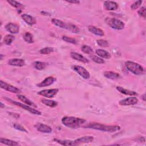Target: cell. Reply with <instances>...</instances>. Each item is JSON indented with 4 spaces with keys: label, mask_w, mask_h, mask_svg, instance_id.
Wrapping results in <instances>:
<instances>
[{
    "label": "cell",
    "mask_w": 146,
    "mask_h": 146,
    "mask_svg": "<svg viewBox=\"0 0 146 146\" xmlns=\"http://www.w3.org/2000/svg\"><path fill=\"white\" fill-rule=\"evenodd\" d=\"M83 127L111 133L117 132L120 129V127L119 125H107L99 123H90L84 125Z\"/></svg>",
    "instance_id": "6da1fadb"
},
{
    "label": "cell",
    "mask_w": 146,
    "mask_h": 146,
    "mask_svg": "<svg viewBox=\"0 0 146 146\" xmlns=\"http://www.w3.org/2000/svg\"><path fill=\"white\" fill-rule=\"evenodd\" d=\"M61 121L64 125L70 128H79L86 121L84 119L74 116H64Z\"/></svg>",
    "instance_id": "7a4b0ae2"
},
{
    "label": "cell",
    "mask_w": 146,
    "mask_h": 146,
    "mask_svg": "<svg viewBox=\"0 0 146 146\" xmlns=\"http://www.w3.org/2000/svg\"><path fill=\"white\" fill-rule=\"evenodd\" d=\"M125 67L129 71L136 75H141L144 73V68L139 63L132 61H127L125 62Z\"/></svg>",
    "instance_id": "3957f363"
},
{
    "label": "cell",
    "mask_w": 146,
    "mask_h": 146,
    "mask_svg": "<svg viewBox=\"0 0 146 146\" xmlns=\"http://www.w3.org/2000/svg\"><path fill=\"white\" fill-rule=\"evenodd\" d=\"M107 22L111 28L115 30H122L124 28L125 26V25L123 23V22L115 18H111L108 19L107 20Z\"/></svg>",
    "instance_id": "277c9868"
},
{
    "label": "cell",
    "mask_w": 146,
    "mask_h": 146,
    "mask_svg": "<svg viewBox=\"0 0 146 146\" xmlns=\"http://www.w3.org/2000/svg\"><path fill=\"white\" fill-rule=\"evenodd\" d=\"M9 102H11V103L14 104V105L17 106H18L19 107H21L23 109H25V110L26 111H28L29 112H30V113H33V114H34V115H40L42 114V113L38 111L37 110H35L33 108H32L31 106H28L27 104H22V103H21L19 102H15V101H14L10 99H7V98H6Z\"/></svg>",
    "instance_id": "5b68a950"
},
{
    "label": "cell",
    "mask_w": 146,
    "mask_h": 146,
    "mask_svg": "<svg viewBox=\"0 0 146 146\" xmlns=\"http://www.w3.org/2000/svg\"><path fill=\"white\" fill-rule=\"evenodd\" d=\"M72 68L83 79H88L90 78V72L84 67L80 66L75 65V66H73Z\"/></svg>",
    "instance_id": "8992f818"
},
{
    "label": "cell",
    "mask_w": 146,
    "mask_h": 146,
    "mask_svg": "<svg viewBox=\"0 0 146 146\" xmlns=\"http://www.w3.org/2000/svg\"><path fill=\"white\" fill-rule=\"evenodd\" d=\"M58 91H59V89L58 88L47 89V90H44L39 91L38 92V94L47 98H51L54 97L57 94Z\"/></svg>",
    "instance_id": "52a82bcc"
},
{
    "label": "cell",
    "mask_w": 146,
    "mask_h": 146,
    "mask_svg": "<svg viewBox=\"0 0 146 146\" xmlns=\"http://www.w3.org/2000/svg\"><path fill=\"white\" fill-rule=\"evenodd\" d=\"M0 86H1V88L3 89V90H5L7 91H9V92H13V93H15V94H19L21 92V90L19 89L18 88L16 87H14L5 82H3L2 80H1L0 81Z\"/></svg>",
    "instance_id": "ba28073f"
},
{
    "label": "cell",
    "mask_w": 146,
    "mask_h": 146,
    "mask_svg": "<svg viewBox=\"0 0 146 146\" xmlns=\"http://www.w3.org/2000/svg\"><path fill=\"white\" fill-rule=\"evenodd\" d=\"M137 102H138V99L136 97L130 96L121 100L119 102V104L121 106H133L137 104Z\"/></svg>",
    "instance_id": "9c48e42d"
},
{
    "label": "cell",
    "mask_w": 146,
    "mask_h": 146,
    "mask_svg": "<svg viewBox=\"0 0 146 146\" xmlns=\"http://www.w3.org/2000/svg\"><path fill=\"white\" fill-rule=\"evenodd\" d=\"M6 30L9 31L11 34H18L19 31V26L14 23H8L5 26Z\"/></svg>",
    "instance_id": "30bf717a"
},
{
    "label": "cell",
    "mask_w": 146,
    "mask_h": 146,
    "mask_svg": "<svg viewBox=\"0 0 146 146\" xmlns=\"http://www.w3.org/2000/svg\"><path fill=\"white\" fill-rule=\"evenodd\" d=\"M56 80V79L55 77L48 76V77L46 78L43 81H42L39 83L37 84L36 86L38 87H44L49 86L52 84Z\"/></svg>",
    "instance_id": "8fae6325"
},
{
    "label": "cell",
    "mask_w": 146,
    "mask_h": 146,
    "mask_svg": "<svg viewBox=\"0 0 146 146\" xmlns=\"http://www.w3.org/2000/svg\"><path fill=\"white\" fill-rule=\"evenodd\" d=\"M35 127L37 129V130L40 132L42 133H49L52 132V128L42 123H37L36 125H35Z\"/></svg>",
    "instance_id": "7c38bea8"
},
{
    "label": "cell",
    "mask_w": 146,
    "mask_h": 146,
    "mask_svg": "<svg viewBox=\"0 0 146 146\" xmlns=\"http://www.w3.org/2000/svg\"><path fill=\"white\" fill-rule=\"evenodd\" d=\"M70 56L73 59H75L79 62L86 63L89 62V60L85 56H83L82 54L79 53L75 52H71L70 53Z\"/></svg>",
    "instance_id": "4fadbf2b"
},
{
    "label": "cell",
    "mask_w": 146,
    "mask_h": 146,
    "mask_svg": "<svg viewBox=\"0 0 146 146\" xmlns=\"http://www.w3.org/2000/svg\"><path fill=\"white\" fill-rule=\"evenodd\" d=\"M8 64L10 66H17V67H22L25 64V60L19 58H12L9 60Z\"/></svg>",
    "instance_id": "5bb4252c"
},
{
    "label": "cell",
    "mask_w": 146,
    "mask_h": 146,
    "mask_svg": "<svg viewBox=\"0 0 146 146\" xmlns=\"http://www.w3.org/2000/svg\"><path fill=\"white\" fill-rule=\"evenodd\" d=\"M104 6L106 10H110V11H113V10H116L118 8L119 5L115 2L106 1L104 2Z\"/></svg>",
    "instance_id": "9a60e30c"
},
{
    "label": "cell",
    "mask_w": 146,
    "mask_h": 146,
    "mask_svg": "<svg viewBox=\"0 0 146 146\" xmlns=\"http://www.w3.org/2000/svg\"><path fill=\"white\" fill-rule=\"evenodd\" d=\"M94 140V137L92 136H85L81 137L80 138H78L76 139L75 142L77 145H79L80 144H83V143H91Z\"/></svg>",
    "instance_id": "2e32d148"
},
{
    "label": "cell",
    "mask_w": 146,
    "mask_h": 146,
    "mask_svg": "<svg viewBox=\"0 0 146 146\" xmlns=\"http://www.w3.org/2000/svg\"><path fill=\"white\" fill-rule=\"evenodd\" d=\"M22 19L29 25L33 26L36 23V19L32 16L27 14H23L21 15Z\"/></svg>",
    "instance_id": "e0dca14e"
},
{
    "label": "cell",
    "mask_w": 146,
    "mask_h": 146,
    "mask_svg": "<svg viewBox=\"0 0 146 146\" xmlns=\"http://www.w3.org/2000/svg\"><path fill=\"white\" fill-rule=\"evenodd\" d=\"M88 30L90 32L94 34V35L102 36L104 35V31L100 28H98L97 27L94 26H89L88 27Z\"/></svg>",
    "instance_id": "ac0fdd59"
},
{
    "label": "cell",
    "mask_w": 146,
    "mask_h": 146,
    "mask_svg": "<svg viewBox=\"0 0 146 146\" xmlns=\"http://www.w3.org/2000/svg\"><path fill=\"white\" fill-rule=\"evenodd\" d=\"M103 74L106 78L110 79L115 80L120 78V75L118 73L112 71H106L104 72Z\"/></svg>",
    "instance_id": "d6986e66"
},
{
    "label": "cell",
    "mask_w": 146,
    "mask_h": 146,
    "mask_svg": "<svg viewBox=\"0 0 146 146\" xmlns=\"http://www.w3.org/2000/svg\"><path fill=\"white\" fill-rule=\"evenodd\" d=\"M54 140L58 143V144L62 145H66V146H74V145H77L75 141H72L70 140H61V139H54Z\"/></svg>",
    "instance_id": "ffe728a7"
},
{
    "label": "cell",
    "mask_w": 146,
    "mask_h": 146,
    "mask_svg": "<svg viewBox=\"0 0 146 146\" xmlns=\"http://www.w3.org/2000/svg\"><path fill=\"white\" fill-rule=\"evenodd\" d=\"M17 98L21 100V102H22L23 103H24L25 104L30 106H32L34 107H36V106L34 104V103H33L31 100H30L29 98H27L26 96L22 95H17Z\"/></svg>",
    "instance_id": "44dd1931"
},
{
    "label": "cell",
    "mask_w": 146,
    "mask_h": 146,
    "mask_svg": "<svg viewBox=\"0 0 146 146\" xmlns=\"http://www.w3.org/2000/svg\"><path fill=\"white\" fill-rule=\"evenodd\" d=\"M98 56L103 59H110L111 58V54L107 51L103 49H97L95 51Z\"/></svg>",
    "instance_id": "7402d4cb"
},
{
    "label": "cell",
    "mask_w": 146,
    "mask_h": 146,
    "mask_svg": "<svg viewBox=\"0 0 146 146\" xmlns=\"http://www.w3.org/2000/svg\"><path fill=\"white\" fill-rule=\"evenodd\" d=\"M116 90L119 91L120 93L126 95H129V96H135L137 95V94L133 91H131L129 90H127V89H125L120 86H117L116 87Z\"/></svg>",
    "instance_id": "603a6c76"
},
{
    "label": "cell",
    "mask_w": 146,
    "mask_h": 146,
    "mask_svg": "<svg viewBox=\"0 0 146 146\" xmlns=\"http://www.w3.org/2000/svg\"><path fill=\"white\" fill-rule=\"evenodd\" d=\"M0 142L2 144H3L5 145H10V146H17L19 145V143L15 141L8 139H5V138H2L1 137L0 139Z\"/></svg>",
    "instance_id": "cb8c5ba5"
},
{
    "label": "cell",
    "mask_w": 146,
    "mask_h": 146,
    "mask_svg": "<svg viewBox=\"0 0 146 146\" xmlns=\"http://www.w3.org/2000/svg\"><path fill=\"white\" fill-rule=\"evenodd\" d=\"M33 67L38 70H42L47 66V63L40 61H35L33 63Z\"/></svg>",
    "instance_id": "d4e9b609"
},
{
    "label": "cell",
    "mask_w": 146,
    "mask_h": 146,
    "mask_svg": "<svg viewBox=\"0 0 146 146\" xmlns=\"http://www.w3.org/2000/svg\"><path fill=\"white\" fill-rule=\"evenodd\" d=\"M51 22L52 24H54V25L62 28V29H67V24L65 22L58 19H55V18H53L51 19Z\"/></svg>",
    "instance_id": "484cf974"
},
{
    "label": "cell",
    "mask_w": 146,
    "mask_h": 146,
    "mask_svg": "<svg viewBox=\"0 0 146 146\" xmlns=\"http://www.w3.org/2000/svg\"><path fill=\"white\" fill-rule=\"evenodd\" d=\"M41 102L44 105L50 107H55L58 105V103L52 100L47 99H42Z\"/></svg>",
    "instance_id": "4316f807"
},
{
    "label": "cell",
    "mask_w": 146,
    "mask_h": 146,
    "mask_svg": "<svg viewBox=\"0 0 146 146\" xmlns=\"http://www.w3.org/2000/svg\"><path fill=\"white\" fill-rule=\"evenodd\" d=\"M24 40L27 43H32L34 42V39H33V35L29 33V32H26L24 34L23 36Z\"/></svg>",
    "instance_id": "83f0119b"
},
{
    "label": "cell",
    "mask_w": 146,
    "mask_h": 146,
    "mask_svg": "<svg viewBox=\"0 0 146 146\" xmlns=\"http://www.w3.org/2000/svg\"><path fill=\"white\" fill-rule=\"evenodd\" d=\"M66 29L69 30L71 33H75V34L78 33L80 31V30L78 26H76L75 25H73L72 23H67Z\"/></svg>",
    "instance_id": "f1b7e54d"
},
{
    "label": "cell",
    "mask_w": 146,
    "mask_h": 146,
    "mask_svg": "<svg viewBox=\"0 0 146 146\" xmlns=\"http://www.w3.org/2000/svg\"><path fill=\"white\" fill-rule=\"evenodd\" d=\"M7 2L12 6H13L15 8L18 9H22L24 7V6L20 2L16 1H14V0H7Z\"/></svg>",
    "instance_id": "f546056e"
},
{
    "label": "cell",
    "mask_w": 146,
    "mask_h": 146,
    "mask_svg": "<svg viewBox=\"0 0 146 146\" xmlns=\"http://www.w3.org/2000/svg\"><path fill=\"white\" fill-rule=\"evenodd\" d=\"M15 39V37L12 34H7L6 35L3 39V42L6 45H10Z\"/></svg>",
    "instance_id": "4dcf8cb0"
},
{
    "label": "cell",
    "mask_w": 146,
    "mask_h": 146,
    "mask_svg": "<svg viewBox=\"0 0 146 146\" xmlns=\"http://www.w3.org/2000/svg\"><path fill=\"white\" fill-rule=\"evenodd\" d=\"M81 50L84 53L87 54H91L93 52L92 48L89 46L85 45V44L82 45V46L81 47Z\"/></svg>",
    "instance_id": "1f68e13d"
},
{
    "label": "cell",
    "mask_w": 146,
    "mask_h": 146,
    "mask_svg": "<svg viewBox=\"0 0 146 146\" xmlns=\"http://www.w3.org/2000/svg\"><path fill=\"white\" fill-rule=\"evenodd\" d=\"M54 51V48L50 47L43 48L39 50V52L42 54H48Z\"/></svg>",
    "instance_id": "d6a6232c"
},
{
    "label": "cell",
    "mask_w": 146,
    "mask_h": 146,
    "mask_svg": "<svg viewBox=\"0 0 146 146\" xmlns=\"http://www.w3.org/2000/svg\"><path fill=\"white\" fill-rule=\"evenodd\" d=\"M62 39L63 40H64L67 43H70L74 44H76L77 43V41L76 39H75L74 38H72L68 37L67 36H65V35L63 36Z\"/></svg>",
    "instance_id": "836d02e7"
},
{
    "label": "cell",
    "mask_w": 146,
    "mask_h": 146,
    "mask_svg": "<svg viewBox=\"0 0 146 146\" xmlns=\"http://www.w3.org/2000/svg\"><path fill=\"white\" fill-rule=\"evenodd\" d=\"M96 42H97V44L99 46H101V47H108V43L106 40H104V39H98Z\"/></svg>",
    "instance_id": "e575fe53"
},
{
    "label": "cell",
    "mask_w": 146,
    "mask_h": 146,
    "mask_svg": "<svg viewBox=\"0 0 146 146\" xmlns=\"http://www.w3.org/2000/svg\"><path fill=\"white\" fill-rule=\"evenodd\" d=\"M92 60L98 64H102L104 63V59H103L102 58H101L100 57L98 56H93L92 57Z\"/></svg>",
    "instance_id": "d590c367"
},
{
    "label": "cell",
    "mask_w": 146,
    "mask_h": 146,
    "mask_svg": "<svg viewBox=\"0 0 146 146\" xmlns=\"http://www.w3.org/2000/svg\"><path fill=\"white\" fill-rule=\"evenodd\" d=\"M143 1H135L133 3H132L131 5V9L132 10H136L140 6V5H141Z\"/></svg>",
    "instance_id": "8d00e7d4"
},
{
    "label": "cell",
    "mask_w": 146,
    "mask_h": 146,
    "mask_svg": "<svg viewBox=\"0 0 146 146\" xmlns=\"http://www.w3.org/2000/svg\"><path fill=\"white\" fill-rule=\"evenodd\" d=\"M138 14L139 16L145 18L146 16V9L145 7H141L139 10H138Z\"/></svg>",
    "instance_id": "74e56055"
},
{
    "label": "cell",
    "mask_w": 146,
    "mask_h": 146,
    "mask_svg": "<svg viewBox=\"0 0 146 146\" xmlns=\"http://www.w3.org/2000/svg\"><path fill=\"white\" fill-rule=\"evenodd\" d=\"M13 127L14 128H15L16 129L18 130V131H22V132H27V131L23 127H22V125H19V124H14L13 125Z\"/></svg>",
    "instance_id": "f35d334b"
},
{
    "label": "cell",
    "mask_w": 146,
    "mask_h": 146,
    "mask_svg": "<svg viewBox=\"0 0 146 146\" xmlns=\"http://www.w3.org/2000/svg\"><path fill=\"white\" fill-rule=\"evenodd\" d=\"M66 2H67L68 3H73V4H79L80 3V2L79 1H76V0H72V1H66Z\"/></svg>",
    "instance_id": "ab89813d"
},
{
    "label": "cell",
    "mask_w": 146,
    "mask_h": 146,
    "mask_svg": "<svg viewBox=\"0 0 146 146\" xmlns=\"http://www.w3.org/2000/svg\"><path fill=\"white\" fill-rule=\"evenodd\" d=\"M141 98L143 99V100L144 101H145V94H143V95L141 96Z\"/></svg>",
    "instance_id": "60d3db41"
},
{
    "label": "cell",
    "mask_w": 146,
    "mask_h": 146,
    "mask_svg": "<svg viewBox=\"0 0 146 146\" xmlns=\"http://www.w3.org/2000/svg\"><path fill=\"white\" fill-rule=\"evenodd\" d=\"M3 107H5V106H3V104L1 102V108H3Z\"/></svg>",
    "instance_id": "b9f144b4"
}]
</instances>
